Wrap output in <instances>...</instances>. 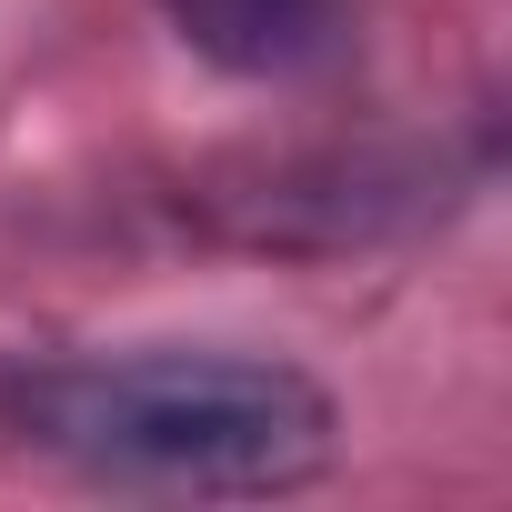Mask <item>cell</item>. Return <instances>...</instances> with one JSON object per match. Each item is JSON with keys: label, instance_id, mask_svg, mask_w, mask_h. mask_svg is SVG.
<instances>
[{"label": "cell", "instance_id": "1", "mask_svg": "<svg viewBox=\"0 0 512 512\" xmlns=\"http://www.w3.org/2000/svg\"><path fill=\"white\" fill-rule=\"evenodd\" d=\"M0 422L31 452L171 502L292 492L332 462V392L262 352H51L0 372Z\"/></svg>", "mask_w": 512, "mask_h": 512}, {"label": "cell", "instance_id": "2", "mask_svg": "<svg viewBox=\"0 0 512 512\" xmlns=\"http://www.w3.org/2000/svg\"><path fill=\"white\" fill-rule=\"evenodd\" d=\"M161 21L231 81H302L352 51V0H161Z\"/></svg>", "mask_w": 512, "mask_h": 512}]
</instances>
